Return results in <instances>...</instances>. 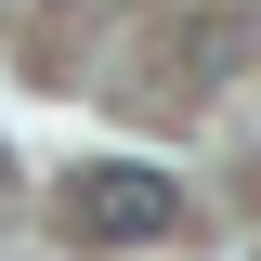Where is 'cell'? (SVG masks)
Segmentation results:
<instances>
[{"label": "cell", "mask_w": 261, "mask_h": 261, "mask_svg": "<svg viewBox=\"0 0 261 261\" xmlns=\"http://www.w3.org/2000/svg\"><path fill=\"white\" fill-rule=\"evenodd\" d=\"M170 222H183L170 170H144V157H92V170H65V235H79V248H157Z\"/></svg>", "instance_id": "obj_1"}, {"label": "cell", "mask_w": 261, "mask_h": 261, "mask_svg": "<svg viewBox=\"0 0 261 261\" xmlns=\"http://www.w3.org/2000/svg\"><path fill=\"white\" fill-rule=\"evenodd\" d=\"M248 53H261L248 13H183V27L157 39V79H170V105H209L222 79H248Z\"/></svg>", "instance_id": "obj_2"}]
</instances>
